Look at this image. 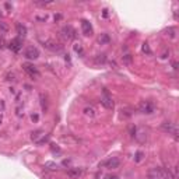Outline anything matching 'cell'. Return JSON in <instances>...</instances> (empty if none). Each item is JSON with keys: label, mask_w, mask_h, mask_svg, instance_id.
<instances>
[{"label": "cell", "mask_w": 179, "mask_h": 179, "mask_svg": "<svg viewBox=\"0 0 179 179\" xmlns=\"http://www.w3.org/2000/svg\"><path fill=\"white\" fill-rule=\"evenodd\" d=\"M147 178L148 179H174V175L171 174L169 169L155 167V168H151L150 171H148Z\"/></svg>", "instance_id": "1"}, {"label": "cell", "mask_w": 179, "mask_h": 179, "mask_svg": "<svg viewBox=\"0 0 179 179\" xmlns=\"http://www.w3.org/2000/svg\"><path fill=\"white\" fill-rule=\"evenodd\" d=\"M31 139L37 144H44L49 140V136L45 134V132H42V130H35V132L31 133Z\"/></svg>", "instance_id": "2"}, {"label": "cell", "mask_w": 179, "mask_h": 179, "mask_svg": "<svg viewBox=\"0 0 179 179\" xmlns=\"http://www.w3.org/2000/svg\"><path fill=\"white\" fill-rule=\"evenodd\" d=\"M139 111L141 113H144V115H151L155 111V105L151 101H141L139 105Z\"/></svg>", "instance_id": "3"}, {"label": "cell", "mask_w": 179, "mask_h": 179, "mask_svg": "<svg viewBox=\"0 0 179 179\" xmlns=\"http://www.w3.org/2000/svg\"><path fill=\"white\" fill-rule=\"evenodd\" d=\"M60 34H62V37L66 41H73V39H76V37H77L76 29L71 25H65L62 28V31H60Z\"/></svg>", "instance_id": "4"}, {"label": "cell", "mask_w": 179, "mask_h": 179, "mask_svg": "<svg viewBox=\"0 0 179 179\" xmlns=\"http://www.w3.org/2000/svg\"><path fill=\"white\" fill-rule=\"evenodd\" d=\"M161 129H162L165 133L172 134L175 139H178V128H176L175 123H172V122H164V123L161 124Z\"/></svg>", "instance_id": "5"}, {"label": "cell", "mask_w": 179, "mask_h": 179, "mask_svg": "<svg viewBox=\"0 0 179 179\" xmlns=\"http://www.w3.org/2000/svg\"><path fill=\"white\" fill-rule=\"evenodd\" d=\"M101 104H102L104 108H106V109H112V108H113L112 97L109 95V92H108V90H106V88H104V91H102V97H101Z\"/></svg>", "instance_id": "6"}, {"label": "cell", "mask_w": 179, "mask_h": 179, "mask_svg": "<svg viewBox=\"0 0 179 179\" xmlns=\"http://www.w3.org/2000/svg\"><path fill=\"white\" fill-rule=\"evenodd\" d=\"M24 56L29 60H35V59L39 58V49L37 46H28L25 48V51H24Z\"/></svg>", "instance_id": "7"}, {"label": "cell", "mask_w": 179, "mask_h": 179, "mask_svg": "<svg viewBox=\"0 0 179 179\" xmlns=\"http://www.w3.org/2000/svg\"><path fill=\"white\" fill-rule=\"evenodd\" d=\"M44 46L46 48V49H49V51H52V52H60L62 51V45L58 44L56 41H52V39L44 41Z\"/></svg>", "instance_id": "8"}, {"label": "cell", "mask_w": 179, "mask_h": 179, "mask_svg": "<svg viewBox=\"0 0 179 179\" xmlns=\"http://www.w3.org/2000/svg\"><path fill=\"white\" fill-rule=\"evenodd\" d=\"M22 69L25 70V73L28 74V76H31V77H39V71H38V69L34 65H31V63H24L22 65Z\"/></svg>", "instance_id": "9"}, {"label": "cell", "mask_w": 179, "mask_h": 179, "mask_svg": "<svg viewBox=\"0 0 179 179\" xmlns=\"http://www.w3.org/2000/svg\"><path fill=\"white\" fill-rule=\"evenodd\" d=\"M102 165L106 167V168H109V169H116V168H119L121 161H119V158H116V157H111V158H108Z\"/></svg>", "instance_id": "10"}, {"label": "cell", "mask_w": 179, "mask_h": 179, "mask_svg": "<svg viewBox=\"0 0 179 179\" xmlns=\"http://www.w3.org/2000/svg\"><path fill=\"white\" fill-rule=\"evenodd\" d=\"M137 141L140 143H144L147 140V133L144 132V129L143 128H136V132H134V136H133Z\"/></svg>", "instance_id": "11"}, {"label": "cell", "mask_w": 179, "mask_h": 179, "mask_svg": "<svg viewBox=\"0 0 179 179\" xmlns=\"http://www.w3.org/2000/svg\"><path fill=\"white\" fill-rule=\"evenodd\" d=\"M81 29H83V34L84 35H92V25L87 20H81Z\"/></svg>", "instance_id": "12"}, {"label": "cell", "mask_w": 179, "mask_h": 179, "mask_svg": "<svg viewBox=\"0 0 179 179\" xmlns=\"http://www.w3.org/2000/svg\"><path fill=\"white\" fill-rule=\"evenodd\" d=\"M21 44H22V41L20 39V38H15V39H13L10 42V45H8V48H10L13 52H20V49H21Z\"/></svg>", "instance_id": "13"}, {"label": "cell", "mask_w": 179, "mask_h": 179, "mask_svg": "<svg viewBox=\"0 0 179 179\" xmlns=\"http://www.w3.org/2000/svg\"><path fill=\"white\" fill-rule=\"evenodd\" d=\"M81 174H83V171L80 168H70L67 171V175L70 178H78V176H81Z\"/></svg>", "instance_id": "14"}, {"label": "cell", "mask_w": 179, "mask_h": 179, "mask_svg": "<svg viewBox=\"0 0 179 179\" xmlns=\"http://www.w3.org/2000/svg\"><path fill=\"white\" fill-rule=\"evenodd\" d=\"M73 49H74V52H76L77 55L80 56V58L84 56V48H83V45H81V44H74Z\"/></svg>", "instance_id": "15"}, {"label": "cell", "mask_w": 179, "mask_h": 179, "mask_svg": "<svg viewBox=\"0 0 179 179\" xmlns=\"http://www.w3.org/2000/svg\"><path fill=\"white\" fill-rule=\"evenodd\" d=\"M44 167L46 169H51V171H56V169H59V165L56 164V162H53V161H46L44 164Z\"/></svg>", "instance_id": "16"}, {"label": "cell", "mask_w": 179, "mask_h": 179, "mask_svg": "<svg viewBox=\"0 0 179 179\" xmlns=\"http://www.w3.org/2000/svg\"><path fill=\"white\" fill-rule=\"evenodd\" d=\"M17 34H18L20 37H22V38L27 35V28H25V25H22L21 22L17 24Z\"/></svg>", "instance_id": "17"}, {"label": "cell", "mask_w": 179, "mask_h": 179, "mask_svg": "<svg viewBox=\"0 0 179 179\" xmlns=\"http://www.w3.org/2000/svg\"><path fill=\"white\" fill-rule=\"evenodd\" d=\"M164 32H165V35L169 37V38H175L176 37V28H175V27H168Z\"/></svg>", "instance_id": "18"}, {"label": "cell", "mask_w": 179, "mask_h": 179, "mask_svg": "<svg viewBox=\"0 0 179 179\" xmlns=\"http://www.w3.org/2000/svg\"><path fill=\"white\" fill-rule=\"evenodd\" d=\"M84 115L88 118H94L95 116V109L92 106H85L84 108Z\"/></svg>", "instance_id": "19"}, {"label": "cell", "mask_w": 179, "mask_h": 179, "mask_svg": "<svg viewBox=\"0 0 179 179\" xmlns=\"http://www.w3.org/2000/svg\"><path fill=\"white\" fill-rule=\"evenodd\" d=\"M98 42H99V44H101V45H106V44H109V42H111V38H109V35H108V34H102V35L99 37Z\"/></svg>", "instance_id": "20"}, {"label": "cell", "mask_w": 179, "mask_h": 179, "mask_svg": "<svg viewBox=\"0 0 179 179\" xmlns=\"http://www.w3.org/2000/svg\"><path fill=\"white\" fill-rule=\"evenodd\" d=\"M95 63L97 65H104V63H106V56L104 55H97L95 56Z\"/></svg>", "instance_id": "21"}, {"label": "cell", "mask_w": 179, "mask_h": 179, "mask_svg": "<svg viewBox=\"0 0 179 179\" xmlns=\"http://www.w3.org/2000/svg\"><path fill=\"white\" fill-rule=\"evenodd\" d=\"M122 60H123V63H124V65H128V66H130V65H132V62H133L132 56L129 55V53H124V55L122 56Z\"/></svg>", "instance_id": "22"}, {"label": "cell", "mask_w": 179, "mask_h": 179, "mask_svg": "<svg viewBox=\"0 0 179 179\" xmlns=\"http://www.w3.org/2000/svg\"><path fill=\"white\" fill-rule=\"evenodd\" d=\"M141 51L144 52V53H147V55H153V52H151V49H150V45L147 44V42H144V44H143Z\"/></svg>", "instance_id": "23"}, {"label": "cell", "mask_w": 179, "mask_h": 179, "mask_svg": "<svg viewBox=\"0 0 179 179\" xmlns=\"http://www.w3.org/2000/svg\"><path fill=\"white\" fill-rule=\"evenodd\" d=\"M15 115L18 118H24V108H22L21 105H18L15 108Z\"/></svg>", "instance_id": "24"}, {"label": "cell", "mask_w": 179, "mask_h": 179, "mask_svg": "<svg viewBox=\"0 0 179 179\" xmlns=\"http://www.w3.org/2000/svg\"><path fill=\"white\" fill-rule=\"evenodd\" d=\"M41 105H42V109L46 111L48 105H46V97H44V94H41Z\"/></svg>", "instance_id": "25"}, {"label": "cell", "mask_w": 179, "mask_h": 179, "mask_svg": "<svg viewBox=\"0 0 179 179\" xmlns=\"http://www.w3.org/2000/svg\"><path fill=\"white\" fill-rule=\"evenodd\" d=\"M143 155H144V154H143L141 151H137V153H136V157H134V161H136V162H140V161L143 160Z\"/></svg>", "instance_id": "26"}, {"label": "cell", "mask_w": 179, "mask_h": 179, "mask_svg": "<svg viewBox=\"0 0 179 179\" xmlns=\"http://www.w3.org/2000/svg\"><path fill=\"white\" fill-rule=\"evenodd\" d=\"M6 80L7 81H15V74L14 73H7L6 74Z\"/></svg>", "instance_id": "27"}, {"label": "cell", "mask_w": 179, "mask_h": 179, "mask_svg": "<svg viewBox=\"0 0 179 179\" xmlns=\"http://www.w3.org/2000/svg\"><path fill=\"white\" fill-rule=\"evenodd\" d=\"M6 111V102H4L3 99H0V113L4 112Z\"/></svg>", "instance_id": "28"}, {"label": "cell", "mask_w": 179, "mask_h": 179, "mask_svg": "<svg viewBox=\"0 0 179 179\" xmlns=\"http://www.w3.org/2000/svg\"><path fill=\"white\" fill-rule=\"evenodd\" d=\"M31 119H32V122H38L39 121V115H38V113H32V115H31Z\"/></svg>", "instance_id": "29"}, {"label": "cell", "mask_w": 179, "mask_h": 179, "mask_svg": "<svg viewBox=\"0 0 179 179\" xmlns=\"http://www.w3.org/2000/svg\"><path fill=\"white\" fill-rule=\"evenodd\" d=\"M0 28H2V29H3V31H4V32H6V31H7V25H6V24H3V22H0Z\"/></svg>", "instance_id": "30"}, {"label": "cell", "mask_w": 179, "mask_h": 179, "mask_svg": "<svg viewBox=\"0 0 179 179\" xmlns=\"http://www.w3.org/2000/svg\"><path fill=\"white\" fill-rule=\"evenodd\" d=\"M106 179H119L118 175H106Z\"/></svg>", "instance_id": "31"}, {"label": "cell", "mask_w": 179, "mask_h": 179, "mask_svg": "<svg viewBox=\"0 0 179 179\" xmlns=\"http://www.w3.org/2000/svg\"><path fill=\"white\" fill-rule=\"evenodd\" d=\"M108 15H109V14H108V10H106V8H104V10H102V17H104V18H106Z\"/></svg>", "instance_id": "32"}, {"label": "cell", "mask_w": 179, "mask_h": 179, "mask_svg": "<svg viewBox=\"0 0 179 179\" xmlns=\"http://www.w3.org/2000/svg\"><path fill=\"white\" fill-rule=\"evenodd\" d=\"M3 46H4V39L3 38H0V49H2Z\"/></svg>", "instance_id": "33"}, {"label": "cell", "mask_w": 179, "mask_h": 179, "mask_svg": "<svg viewBox=\"0 0 179 179\" xmlns=\"http://www.w3.org/2000/svg\"><path fill=\"white\" fill-rule=\"evenodd\" d=\"M2 122H3V116H2V113H0V124H2Z\"/></svg>", "instance_id": "34"}]
</instances>
